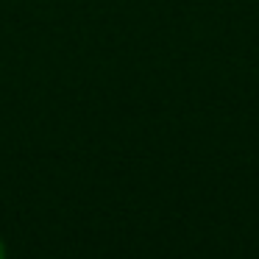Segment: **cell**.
<instances>
[{
	"mask_svg": "<svg viewBox=\"0 0 259 259\" xmlns=\"http://www.w3.org/2000/svg\"><path fill=\"white\" fill-rule=\"evenodd\" d=\"M0 259H3V248H0Z\"/></svg>",
	"mask_w": 259,
	"mask_h": 259,
	"instance_id": "6da1fadb",
	"label": "cell"
}]
</instances>
